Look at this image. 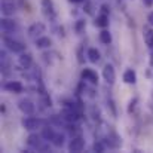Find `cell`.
Segmentation results:
<instances>
[{"label":"cell","instance_id":"obj_4","mask_svg":"<svg viewBox=\"0 0 153 153\" xmlns=\"http://www.w3.org/2000/svg\"><path fill=\"white\" fill-rule=\"evenodd\" d=\"M43 141H45V138H43L42 135H39V134H30L28 138H27L28 147H30V149H34V150H39L40 146L43 144Z\"/></svg>","mask_w":153,"mask_h":153},{"label":"cell","instance_id":"obj_27","mask_svg":"<svg viewBox=\"0 0 153 153\" xmlns=\"http://www.w3.org/2000/svg\"><path fill=\"white\" fill-rule=\"evenodd\" d=\"M147 19H149V24L153 27V12H150V13H149V18H147Z\"/></svg>","mask_w":153,"mask_h":153},{"label":"cell","instance_id":"obj_21","mask_svg":"<svg viewBox=\"0 0 153 153\" xmlns=\"http://www.w3.org/2000/svg\"><path fill=\"white\" fill-rule=\"evenodd\" d=\"M64 140H65V137L62 134H55V137H53V140L51 143H53V146H56V147H62L64 146Z\"/></svg>","mask_w":153,"mask_h":153},{"label":"cell","instance_id":"obj_22","mask_svg":"<svg viewBox=\"0 0 153 153\" xmlns=\"http://www.w3.org/2000/svg\"><path fill=\"white\" fill-rule=\"evenodd\" d=\"M144 40H146V45L152 49L153 48V30H146V33H144Z\"/></svg>","mask_w":153,"mask_h":153},{"label":"cell","instance_id":"obj_17","mask_svg":"<svg viewBox=\"0 0 153 153\" xmlns=\"http://www.w3.org/2000/svg\"><path fill=\"white\" fill-rule=\"evenodd\" d=\"M86 55H88V59H89L91 62H98L100 58H101V56H100V52L97 51L95 48H89Z\"/></svg>","mask_w":153,"mask_h":153},{"label":"cell","instance_id":"obj_10","mask_svg":"<svg viewBox=\"0 0 153 153\" xmlns=\"http://www.w3.org/2000/svg\"><path fill=\"white\" fill-rule=\"evenodd\" d=\"M6 91H9V92H15V94H19V92H22V83L21 82H18V80H12V82H7L4 86H3Z\"/></svg>","mask_w":153,"mask_h":153},{"label":"cell","instance_id":"obj_24","mask_svg":"<svg viewBox=\"0 0 153 153\" xmlns=\"http://www.w3.org/2000/svg\"><path fill=\"white\" fill-rule=\"evenodd\" d=\"M135 104H137V98H132L131 102H129V107H128V113H132V110H134Z\"/></svg>","mask_w":153,"mask_h":153},{"label":"cell","instance_id":"obj_16","mask_svg":"<svg viewBox=\"0 0 153 153\" xmlns=\"http://www.w3.org/2000/svg\"><path fill=\"white\" fill-rule=\"evenodd\" d=\"M31 62H33V58H31L30 53H22L19 56V65L22 68H30L31 67Z\"/></svg>","mask_w":153,"mask_h":153},{"label":"cell","instance_id":"obj_13","mask_svg":"<svg viewBox=\"0 0 153 153\" xmlns=\"http://www.w3.org/2000/svg\"><path fill=\"white\" fill-rule=\"evenodd\" d=\"M1 30L6 31V33L15 31V30H16L15 21H12V19H9V18H3V19H1Z\"/></svg>","mask_w":153,"mask_h":153},{"label":"cell","instance_id":"obj_5","mask_svg":"<svg viewBox=\"0 0 153 153\" xmlns=\"http://www.w3.org/2000/svg\"><path fill=\"white\" fill-rule=\"evenodd\" d=\"M102 77L104 80L108 83V85H113L114 80H116V73H114V68L111 64H105L104 68H102Z\"/></svg>","mask_w":153,"mask_h":153},{"label":"cell","instance_id":"obj_19","mask_svg":"<svg viewBox=\"0 0 153 153\" xmlns=\"http://www.w3.org/2000/svg\"><path fill=\"white\" fill-rule=\"evenodd\" d=\"M95 24H97L98 27H102V28H105V27L108 25V15H105V13H101V15H100V16L97 18Z\"/></svg>","mask_w":153,"mask_h":153},{"label":"cell","instance_id":"obj_8","mask_svg":"<svg viewBox=\"0 0 153 153\" xmlns=\"http://www.w3.org/2000/svg\"><path fill=\"white\" fill-rule=\"evenodd\" d=\"M18 107H19V110L22 111V113H25V114H33L34 113V104L33 101H30V100H21L19 104H18Z\"/></svg>","mask_w":153,"mask_h":153},{"label":"cell","instance_id":"obj_25","mask_svg":"<svg viewBox=\"0 0 153 153\" xmlns=\"http://www.w3.org/2000/svg\"><path fill=\"white\" fill-rule=\"evenodd\" d=\"M83 27H85V21H77V24H76V30H77L79 33L83 30Z\"/></svg>","mask_w":153,"mask_h":153},{"label":"cell","instance_id":"obj_11","mask_svg":"<svg viewBox=\"0 0 153 153\" xmlns=\"http://www.w3.org/2000/svg\"><path fill=\"white\" fill-rule=\"evenodd\" d=\"M15 10H16L15 1H1V12H3V15H6V16L13 15Z\"/></svg>","mask_w":153,"mask_h":153},{"label":"cell","instance_id":"obj_15","mask_svg":"<svg viewBox=\"0 0 153 153\" xmlns=\"http://www.w3.org/2000/svg\"><path fill=\"white\" fill-rule=\"evenodd\" d=\"M51 39L49 37H46V36H40L39 39H36V46L39 48V49H48L49 46H51Z\"/></svg>","mask_w":153,"mask_h":153},{"label":"cell","instance_id":"obj_28","mask_svg":"<svg viewBox=\"0 0 153 153\" xmlns=\"http://www.w3.org/2000/svg\"><path fill=\"white\" fill-rule=\"evenodd\" d=\"M144 4H146V6H152L153 0H144Z\"/></svg>","mask_w":153,"mask_h":153},{"label":"cell","instance_id":"obj_29","mask_svg":"<svg viewBox=\"0 0 153 153\" xmlns=\"http://www.w3.org/2000/svg\"><path fill=\"white\" fill-rule=\"evenodd\" d=\"M71 3H79V1H82V0H70Z\"/></svg>","mask_w":153,"mask_h":153},{"label":"cell","instance_id":"obj_26","mask_svg":"<svg viewBox=\"0 0 153 153\" xmlns=\"http://www.w3.org/2000/svg\"><path fill=\"white\" fill-rule=\"evenodd\" d=\"M101 10H102V13L108 15V6H107V4H102V6H101Z\"/></svg>","mask_w":153,"mask_h":153},{"label":"cell","instance_id":"obj_18","mask_svg":"<svg viewBox=\"0 0 153 153\" xmlns=\"http://www.w3.org/2000/svg\"><path fill=\"white\" fill-rule=\"evenodd\" d=\"M55 131H53V128L51 126H45L43 128V132H42V137L45 138V140H48V141H52L53 140V137H55Z\"/></svg>","mask_w":153,"mask_h":153},{"label":"cell","instance_id":"obj_14","mask_svg":"<svg viewBox=\"0 0 153 153\" xmlns=\"http://www.w3.org/2000/svg\"><path fill=\"white\" fill-rule=\"evenodd\" d=\"M123 82H125V83H129V85H132V83L137 82V74H135V71H134L132 68H128V70L123 73Z\"/></svg>","mask_w":153,"mask_h":153},{"label":"cell","instance_id":"obj_20","mask_svg":"<svg viewBox=\"0 0 153 153\" xmlns=\"http://www.w3.org/2000/svg\"><path fill=\"white\" fill-rule=\"evenodd\" d=\"M100 40H101V43H104V45H110V42H111V34H110L107 30H102L101 33H100Z\"/></svg>","mask_w":153,"mask_h":153},{"label":"cell","instance_id":"obj_30","mask_svg":"<svg viewBox=\"0 0 153 153\" xmlns=\"http://www.w3.org/2000/svg\"><path fill=\"white\" fill-rule=\"evenodd\" d=\"M1 1H15V0H1Z\"/></svg>","mask_w":153,"mask_h":153},{"label":"cell","instance_id":"obj_3","mask_svg":"<svg viewBox=\"0 0 153 153\" xmlns=\"http://www.w3.org/2000/svg\"><path fill=\"white\" fill-rule=\"evenodd\" d=\"M46 31V27L42 22H34L33 25H30L28 28V36L31 39H39L40 36H43V33Z\"/></svg>","mask_w":153,"mask_h":153},{"label":"cell","instance_id":"obj_1","mask_svg":"<svg viewBox=\"0 0 153 153\" xmlns=\"http://www.w3.org/2000/svg\"><path fill=\"white\" fill-rule=\"evenodd\" d=\"M62 119L64 120H67V122H76L77 119H79V111L76 110V107L74 105H67L64 110H62Z\"/></svg>","mask_w":153,"mask_h":153},{"label":"cell","instance_id":"obj_12","mask_svg":"<svg viewBox=\"0 0 153 153\" xmlns=\"http://www.w3.org/2000/svg\"><path fill=\"white\" fill-rule=\"evenodd\" d=\"M42 9H43V13L46 16H49V18H52L55 15V9H53L52 0H42Z\"/></svg>","mask_w":153,"mask_h":153},{"label":"cell","instance_id":"obj_9","mask_svg":"<svg viewBox=\"0 0 153 153\" xmlns=\"http://www.w3.org/2000/svg\"><path fill=\"white\" fill-rule=\"evenodd\" d=\"M82 79L89 80V82L94 83V85L98 83V74H97L94 70H91V68H85V70L82 71Z\"/></svg>","mask_w":153,"mask_h":153},{"label":"cell","instance_id":"obj_7","mask_svg":"<svg viewBox=\"0 0 153 153\" xmlns=\"http://www.w3.org/2000/svg\"><path fill=\"white\" fill-rule=\"evenodd\" d=\"M85 147V141L82 137H73V140L70 141L68 144V152H73V153H79L83 150Z\"/></svg>","mask_w":153,"mask_h":153},{"label":"cell","instance_id":"obj_2","mask_svg":"<svg viewBox=\"0 0 153 153\" xmlns=\"http://www.w3.org/2000/svg\"><path fill=\"white\" fill-rule=\"evenodd\" d=\"M43 125H45V122L42 119H37V117H27L22 120V126L27 131H34L37 128H42Z\"/></svg>","mask_w":153,"mask_h":153},{"label":"cell","instance_id":"obj_23","mask_svg":"<svg viewBox=\"0 0 153 153\" xmlns=\"http://www.w3.org/2000/svg\"><path fill=\"white\" fill-rule=\"evenodd\" d=\"M92 149H94V152H104V146H102V143H100V141L95 143Z\"/></svg>","mask_w":153,"mask_h":153},{"label":"cell","instance_id":"obj_6","mask_svg":"<svg viewBox=\"0 0 153 153\" xmlns=\"http://www.w3.org/2000/svg\"><path fill=\"white\" fill-rule=\"evenodd\" d=\"M3 42H4V45H6L10 51L15 52V53H21V52H24V49H25V46H24L22 43H19L18 40H13V39H9V37H4Z\"/></svg>","mask_w":153,"mask_h":153}]
</instances>
